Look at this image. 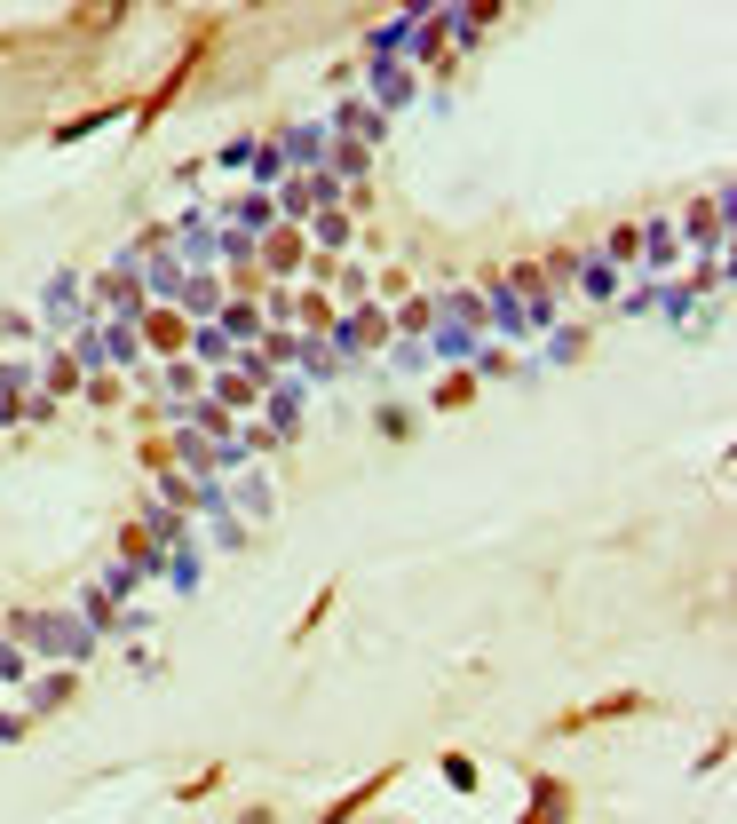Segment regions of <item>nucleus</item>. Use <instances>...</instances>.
<instances>
[{
    "label": "nucleus",
    "mask_w": 737,
    "mask_h": 824,
    "mask_svg": "<svg viewBox=\"0 0 737 824\" xmlns=\"http://www.w3.org/2000/svg\"><path fill=\"white\" fill-rule=\"evenodd\" d=\"M16 634H32V642H40V650H56V658H88V650H96V634H88L72 611H56V618L16 611Z\"/></svg>",
    "instance_id": "f257e3e1"
},
{
    "label": "nucleus",
    "mask_w": 737,
    "mask_h": 824,
    "mask_svg": "<svg viewBox=\"0 0 737 824\" xmlns=\"http://www.w3.org/2000/svg\"><path fill=\"white\" fill-rule=\"evenodd\" d=\"M222 333H230V341H254V333H262V309L230 302V309H222Z\"/></svg>",
    "instance_id": "f03ea898"
},
{
    "label": "nucleus",
    "mask_w": 737,
    "mask_h": 824,
    "mask_svg": "<svg viewBox=\"0 0 737 824\" xmlns=\"http://www.w3.org/2000/svg\"><path fill=\"white\" fill-rule=\"evenodd\" d=\"M191 349H199L207 365H222V357H230V333H222V325H199V333H191Z\"/></svg>",
    "instance_id": "7ed1b4c3"
},
{
    "label": "nucleus",
    "mask_w": 737,
    "mask_h": 824,
    "mask_svg": "<svg viewBox=\"0 0 737 824\" xmlns=\"http://www.w3.org/2000/svg\"><path fill=\"white\" fill-rule=\"evenodd\" d=\"M254 175L278 183V175H286V143H262V151H254Z\"/></svg>",
    "instance_id": "20e7f679"
},
{
    "label": "nucleus",
    "mask_w": 737,
    "mask_h": 824,
    "mask_svg": "<svg viewBox=\"0 0 737 824\" xmlns=\"http://www.w3.org/2000/svg\"><path fill=\"white\" fill-rule=\"evenodd\" d=\"M16 674H24V650H8V642H0V682H16Z\"/></svg>",
    "instance_id": "39448f33"
}]
</instances>
